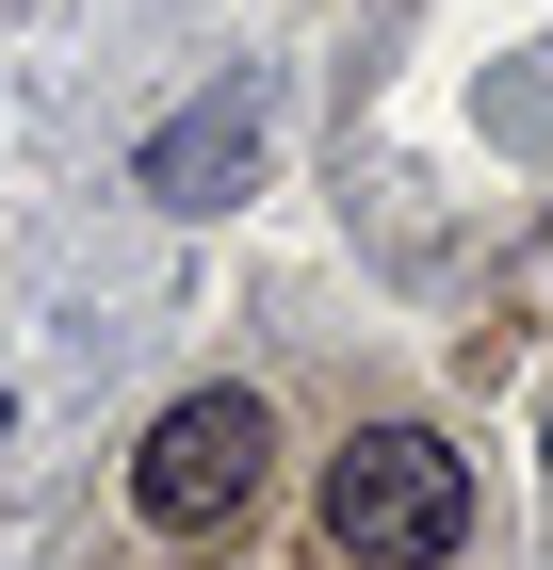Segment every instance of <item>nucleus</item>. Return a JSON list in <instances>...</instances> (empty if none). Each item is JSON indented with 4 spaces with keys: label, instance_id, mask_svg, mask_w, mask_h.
Segmentation results:
<instances>
[{
    "label": "nucleus",
    "instance_id": "1",
    "mask_svg": "<svg viewBox=\"0 0 553 570\" xmlns=\"http://www.w3.org/2000/svg\"><path fill=\"white\" fill-rule=\"evenodd\" d=\"M472 538V456L440 424H358L326 456V554L342 570H456Z\"/></svg>",
    "mask_w": 553,
    "mask_h": 570
},
{
    "label": "nucleus",
    "instance_id": "2",
    "mask_svg": "<svg viewBox=\"0 0 553 570\" xmlns=\"http://www.w3.org/2000/svg\"><path fill=\"white\" fill-rule=\"evenodd\" d=\"M260 473H277V407L260 392H179L164 424L130 440V522L147 538H213L260 505Z\"/></svg>",
    "mask_w": 553,
    "mask_h": 570
},
{
    "label": "nucleus",
    "instance_id": "3",
    "mask_svg": "<svg viewBox=\"0 0 553 570\" xmlns=\"http://www.w3.org/2000/svg\"><path fill=\"white\" fill-rule=\"evenodd\" d=\"M260 147H277V98H260V82H213L196 115L147 131V196H164V213H228V196L260 179Z\"/></svg>",
    "mask_w": 553,
    "mask_h": 570
}]
</instances>
